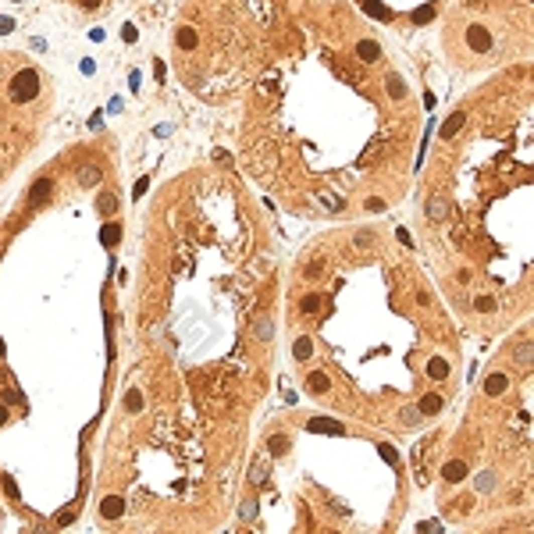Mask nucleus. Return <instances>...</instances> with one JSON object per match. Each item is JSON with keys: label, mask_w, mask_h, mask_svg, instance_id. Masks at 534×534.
<instances>
[{"label": "nucleus", "mask_w": 534, "mask_h": 534, "mask_svg": "<svg viewBox=\"0 0 534 534\" xmlns=\"http://www.w3.org/2000/svg\"><path fill=\"white\" fill-rule=\"evenodd\" d=\"M371 242H374L371 232H360V235H356V246H371Z\"/></svg>", "instance_id": "nucleus-29"}, {"label": "nucleus", "mask_w": 534, "mask_h": 534, "mask_svg": "<svg viewBox=\"0 0 534 534\" xmlns=\"http://www.w3.org/2000/svg\"><path fill=\"white\" fill-rule=\"evenodd\" d=\"M125 406L132 409V413H136V409H143V392H139V388H132V392L125 395Z\"/></svg>", "instance_id": "nucleus-20"}, {"label": "nucleus", "mask_w": 534, "mask_h": 534, "mask_svg": "<svg viewBox=\"0 0 534 534\" xmlns=\"http://www.w3.org/2000/svg\"><path fill=\"white\" fill-rule=\"evenodd\" d=\"M306 431H310V435H342V424L332 420V417H310V420H306Z\"/></svg>", "instance_id": "nucleus-2"}, {"label": "nucleus", "mask_w": 534, "mask_h": 534, "mask_svg": "<svg viewBox=\"0 0 534 534\" xmlns=\"http://www.w3.org/2000/svg\"><path fill=\"white\" fill-rule=\"evenodd\" d=\"M413 18H417V22H428V18H431V8H420V11H417Z\"/></svg>", "instance_id": "nucleus-31"}, {"label": "nucleus", "mask_w": 534, "mask_h": 534, "mask_svg": "<svg viewBox=\"0 0 534 534\" xmlns=\"http://www.w3.org/2000/svg\"><path fill=\"white\" fill-rule=\"evenodd\" d=\"M11 29H15V22H11V18H0V32H11Z\"/></svg>", "instance_id": "nucleus-32"}, {"label": "nucleus", "mask_w": 534, "mask_h": 534, "mask_svg": "<svg viewBox=\"0 0 534 534\" xmlns=\"http://www.w3.org/2000/svg\"><path fill=\"white\" fill-rule=\"evenodd\" d=\"M428 218H431V221H442V218H445V199H431V203H428Z\"/></svg>", "instance_id": "nucleus-15"}, {"label": "nucleus", "mask_w": 534, "mask_h": 534, "mask_svg": "<svg viewBox=\"0 0 534 534\" xmlns=\"http://www.w3.org/2000/svg\"><path fill=\"white\" fill-rule=\"evenodd\" d=\"M460 125H463V114H453V118H449V121H445V129H442V136H445V139H449V136H456V129H460Z\"/></svg>", "instance_id": "nucleus-18"}, {"label": "nucleus", "mask_w": 534, "mask_h": 534, "mask_svg": "<svg viewBox=\"0 0 534 534\" xmlns=\"http://www.w3.org/2000/svg\"><path fill=\"white\" fill-rule=\"evenodd\" d=\"M100 513H103V516H107V520H118V516H121V513H125V502H121V499H118V495H107V499H103V502H100Z\"/></svg>", "instance_id": "nucleus-3"}, {"label": "nucleus", "mask_w": 534, "mask_h": 534, "mask_svg": "<svg viewBox=\"0 0 534 534\" xmlns=\"http://www.w3.org/2000/svg\"><path fill=\"white\" fill-rule=\"evenodd\" d=\"M78 182H82V185H96V182H100V171H96V168H93V164H89V168H82V175H78Z\"/></svg>", "instance_id": "nucleus-17"}, {"label": "nucleus", "mask_w": 534, "mask_h": 534, "mask_svg": "<svg viewBox=\"0 0 534 534\" xmlns=\"http://www.w3.org/2000/svg\"><path fill=\"white\" fill-rule=\"evenodd\" d=\"M50 189H54V182H50V178H43V182H36V185L29 189V199H32V203H43V199L50 196Z\"/></svg>", "instance_id": "nucleus-5"}, {"label": "nucleus", "mask_w": 534, "mask_h": 534, "mask_svg": "<svg viewBox=\"0 0 534 534\" xmlns=\"http://www.w3.org/2000/svg\"><path fill=\"white\" fill-rule=\"evenodd\" d=\"M292 353H296V360H310V353H313V342H310V339H299Z\"/></svg>", "instance_id": "nucleus-16"}, {"label": "nucleus", "mask_w": 534, "mask_h": 534, "mask_svg": "<svg viewBox=\"0 0 534 534\" xmlns=\"http://www.w3.org/2000/svg\"><path fill=\"white\" fill-rule=\"evenodd\" d=\"M121 239V232H118V225H103V246H114Z\"/></svg>", "instance_id": "nucleus-23"}, {"label": "nucleus", "mask_w": 534, "mask_h": 534, "mask_svg": "<svg viewBox=\"0 0 534 534\" xmlns=\"http://www.w3.org/2000/svg\"><path fill=\"white\" fill-rule=\"evenodd\" d=\"M516 360H520V363H523V367H527V363H530V342H523V346H520V349H516Z\"/></svg>", "instance_id": "nucleus-27"}, {"label": "nucleus", "mask_w": 534, "mask_h": 534, "mask_svg": "<svg viewBox=\"0 0 534 534\" xmlns=\"http://www.w3.org/2000/svg\"><path fill=\"white\" fill-rule=\"evenodd\" d=\"M388 93H392V96H406V86H402L399 75H388Z\"/></svg>", "instance_id": "nucleus-21"}, {"label": "nucleus", "mask_w": 534, "mask_h": 534, "mask_svg": "<svg viewBox=\"0 0 534 534\" xmlns=\"http://www.w3.org/2000/svg\"><path fill=\"white\" fill-rule=\"evenodd\" d=\"M4 420H8V409H4V406H0V424H4Z\"/></svg>", "instance_id": "nucleus-34"}, {"label": "nucleus", "mask_w": 534, "mask_h": 534, "mask_svg": "<svg viewBox=\"0 0 534 534\" xmlns=\"http://www.w3.org/2000/svg\"><path fill=\"white\" fill-rule=\"evenodd\" d=\"M428 371H431V378H445V374H449V363H445L442 356H435V360L428 363Z\"/></svg>", "instance_id": "nucleus-13"}, {"label": "nucleus", "mask_w": 534, "mask_h": 534, "mask_svg": "<svg viewBox=\"0 0 534 534\" xmlns=\"http://www.w3.org/2000/svg\"><path fill=\"white\" fill-rule=\"evenodd\" d=\"M267 449H271V456H281L285 449H289V438H285V435H274V438L267 442Z\"/></svg>", "instance_id": "nucleus-12"}, {"label": "nucleus", "mask_w": 534, "mask_h": 534, "mask_svg": "<svg viewBox=\"0 0 534 534\" xmlns=\"http://www.w3.org/2000/svg\"><path fill=\"white\" fill-rule=\"evenodd\" d=\"M271 335H274V324H271L267 317H260V321H257V339H260V342H271Z\"/></svg>", "instance_id": "nucleus-10"}, {"label": "nucleus", "mask_w": 534, "mask_h": 534, "mask_svg": "<svg viewBox=\"0 0 534 534\" xmlns=\"http://www.w3.org/2000/svg\"><path fill=\"white\" fill-rule=\"evenodd\" d=\"M317 306H321V299H317V296H306V299L299 303V310H303V313H317Z\"/></svg>", "instance_id": "nucleus-24"}, {"label": "nucleus", "mask_w": 534, "mask_h": 534, "mask_svg": "<svg viewBox=\"0 0 534 534\" xmlns=\"http://www.w3.org/2000/svg\"><path fill=\"white\" fill-rule=\"evenodd\" d=\"M442 474H445V481H460V477L467 474V467H463L460 460H453V463H445V470H442Z\"/></svg>", "instance_id": "nucleus-9"}, {"label": "nucleus", "mask_w": 534, "mask_h": 534, "mask_svg": "<svg viewBox=\"0 0 534 534\" xmlns=\"http://www.w3.org/2000/svg\"><path fill=\"white\" fill-rule=\"evenodd\" d=\"M506 385H509L506 374H491V378L484 381V392H488V395H499V392H506Z\"/></svg>", "instance_id": "nucleus-6"}, {"label": "nucleus", "mask_w": 534, "mask_h": 534, "mask_svg": "<svg viewBox=\"0 0 534 534\" xmlns=\"http://www.w3.org/2000/svg\"><path fill=\"white\" fill-rule=\"evenodd\" d=\"M474 310L491 313V310H495V299H491V296H477V299H474Z\"/></svg>", "instance_id": "nucleus-22"}, {"label": "nucleus", "mask_w": 534, "mask_h": 534, "mask_svg": "<svg viewBox=\"0 0 534 534\" xmlns=\"http://www.w3.org/2000/svg\"><path fill=\"white\" fill-rule=\"evenodd\" d=\"M306 388H310V392H328V388H332V381H328V374L313 371V374L306 378Z\"/></svg>", "instance_id": "nucleus-7"}, {"label": "nucleus", "mask_w": 534, "mask_h": 534, "mask_svg": "<svg viewBox=\"0 0 534 534\" xmlns=\"http://www.w3.org/2000/svg\"><path fill=\"white\" fill-rule=\"evenodd\" d=\"M178 47H182V50H192V47H196V32H192V29H178Z\"/></svg>", "instance_id": "nucleus-14"}, {"label": "nucleus", "mask_w": 534, "mask_h": 534, "mask_svg": "<svg viewBox=\"0 0 534 534\" xmlns=\"http://www.w3.org/2000/svg\"><path fill=\"white\" fill-rule=\"evenodd\" d=\"M36 93H39V75H36V71H18L15 86H11V100L25 103V100H32Z\"/></svg>", "instance_id": "nucleus-1"}, {"label": "nucleus", "mask_w": 534, "mask_h": 534, "mask_svg": "<svg viewBox=\"0 0 534 534\" xmlns=\"http://www.w3.org/2000/svg\"><path fill=\"white\" fill-rule=\"evenodd\" d=\"M356 54H360V61H378V57H381V47L371 43V39H363V43H356Z\"/></svg>", "instance_id": "nucleus-4"}, {"label": "nucleus", "mask_w": 534, "mask_h": 534, "mask_svg": "<svg viewBox=\"0 0 534 534\" xmlns=\"http://www.w3.org/2000/svg\"><path fill=\"white\" fill-rule=\"evenodd\" d=\"M474 488H477V491H491V488H495V474H491V470H481V474L474 477Z\"/></svg>", "instance_id": "nucleus-8"}, {"label": "nucleus", "mask_w": 534, "mask_h": 534, "mask_svg": "<svg viewBox=\"0 0 534 534\" xmlns=\"http://www.w3.org/2000/svg\"><path fill=\"white\" fill-rule=\"evenodd\" d=\"M121 36H125V43H136V25H125V32H121Z\"/></svg>", "instance_id": "nucleus-30"}, {"label": "nucleus", "mask_w": 534, "mask_h": 534, "mask_svg": "<svg viewBox=\"0 0 534 534\" xmlns=\"http://www.w3.org/2000/svg\"><path fill=\"white\" fill-rule=\"evenodd\" d=\"M0 356H4V342H0Z\"/></svg>", "instance_id": "nucleus-35"}, {"label": "nucleus", "mask_w": 534, "mask_h": 534, "mask_svg": "<svg viewBox=\"0 0 534 534\" xmlns=\"http://www.w3.org/2000/svg\"><path fill=\"white\" fill-rule=\"evenodd\" d=\"M78 4H82V8H89V11H93V8H100V0H78Z\"/></svg>", "instance_id": "nucleus-33"}, {"label": "nucleus", "mask_w": 534, "mask_h": 534, "mask_svg": "<svg viewBox=\"0 0 534 534\" xmlns=\"http://www.w3.org/2000/svg\"><path fill=\"white\" fill-rule=\"evenodd\" d=\"M399 420H402L406 428H417V424H420V409H402Z\"/></svg>", "instance_id": "nucleus-19"}, {"label": "nucleus", "mask_w": 534, "mask_h": 534, "mask_svg": "<svg viewBox=\"0 0 534 534\" xmlns=\"http://www.w3.org/2000/svg\"><path fill=\"white\" fill-rule=\"evenodd\" d=\"M114 207H118V199H114V192H107V196L100 199V210H103V214H111Z\"/></svg>", "instance_id": "nucleus-26"}, {"label": "nucleus", "mask_w": 534, "mask_h": 534, "mask_svg": "<svg viewBox=\"0 0 534 534\" xmlns=\"http://www.w3.org/2000/svg\"><path fill=\"white\" fill-rule=\"evenodd\" d=\"M442 409V395H424L420 399V413H438Z\"/></svg>", "instance_id": "nucleus-11"}, {"label": "nucleus", "mask_w": 534, "mask_h": 534, "mask_svg": "<svg viewBox=\"0 0 534 534\" xmlns=\"http://www.w3.org/2000/svg\"><path fill=\"white\" fill-rule=\"evenodd\" d=\"M253 516H257V506L246 502V506H242V520H253Z\"/></svg>", "instance_id": "nucleus-28"}, {"label": "nucleus", "mask_w": 534, "mask_h": 534, "mask_svg": "<svg viewBox=\"0 0 534 534\" xmlns=\"http://www.w3.org/2000/svg\"><path fill=\"white\" fill-rule=\"evenodd\" d=\"M470 43H474V47L481 50V47H488V36H484L481 29H474V32H470Z\"/></svg>", "instance_id": "nucleus-25"}]
</instances>
